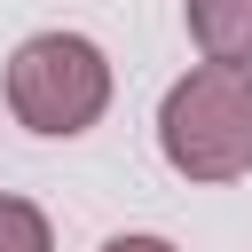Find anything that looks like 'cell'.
Instances as JSON below:
<instances>
[{
    "label": "cell",
    "mask_w": 252,
    "mask_h": 252,
    "mask_svg": "<svg viewBox=\"0 0 252 252\" xmlns=\"http://www.w3.org/2000/svg\"><path fill=\"white\" fill-rule=\"evenodd\" d=\"M158 150L181 181H244L252 173V71L197 63L158 102Z\"/></svg>",
    "instance_id": "obj_1"
},
{
    "label": "cell",
    "mask_w": 252,
    "mask_h": 252,
    "mask_svg": "<svg viewBox=\"0 0 252 252\" xmlns=\"http://www.w3.org/2000/svg\"><path fill=\"white\" fill-rule=\"evenodd\" d=\"M8 110H16V126L47 134V142L87 134L110 110V55L87 32H32L8 55Z\"/></svg>",
    "instance_id": "obj_2"
},
{
    "label": "cell",
    "mask_w": 252,
    "mask_h": 252,
    "mask_svg": "<svg viewBox=\"0 0 252 252\" xmlns=\"http://www.w3.org/2000/svg\"><path fill=\"white\" fill-rule=\"evenodd\" d=\"M189 39L205 63H228V71H252V0H189Z\"/></svg>",
    "instance_id": "obj_3"
},
{
    "label": "cell",
    "mask_w": 252,
    "mask_h": 252,
    "mask_svg": "<svg viewBox=\"0 0 252 252\" xmlns=\"http://www.w3.org/2000/svg\"><path fill=\"white\" fill-rule=\"evenodd\" d=\"M0 252H55V228L32 197H0Z\"/></svg>",
    "instance_id": "obj_4"
},
{
    "label": "cell",
    "mask_w": 252,
    "mask_h": 252,
    "mask_svg": "<svg viewBox=\"0 0 252 252\" xmlns=\"http://www.w3.org/2000/svg\"><path fill=\"white\" fill-rule=\"evenodd\" d=\"M102 252H173V244H165V236H110Z\"/></svg>",
    "instance_id": "obj_5"
}]
</instances>
